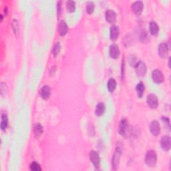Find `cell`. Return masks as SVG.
Returning a JSON list of instances; mask_svg holds the SVG:
<instances>
[{
  "label": "cell",
  "instance_id": "cell-23",
  "mask_svg": "<svg viewBox=\"0 0 171 171\" xmlns=\"http://www.w3.org/2000/svg\"><path fill=\"white\" fill-rule=\"evenodd\" d=\"M66 8L68 12H74L76 11V3L73 1H68L66 2Z\"/></svg>",
  "mask_w": 171,
  "mask_h": 171
},
{
  "label": "cell",
  "instance_id": "cell-30",
  "mask_svg": "<svg viewBox=\"0 0 171 171\" xmlns=\"http://www.w3.org/2000/svg\"><path fill=\"white\" fill-rule=\"evenodd\" d=\"M0 90H1V94L2 96H4L6 95V92L7 91V86L5 83H2L1 86H0Z\"/></svg>",
  "mask_w": 171,
  "mask_h": 171
},
{
  "label": "cell",
  "instance_id": "cell-8",
  "mask_svg": "<svg viewBox=\"0 0 171 171\" xmlns=\"http://www.w3.org/2000/svg\"><path fill=\"white\" fill-rule=\"evenodd\" d=\"M158 55L162 58H166L169 54V47L165 43H162L158 46Z\"/></svg>",
  "mask_w": 171,
  "mask_h": 171
},
{
  "label": "cell",
  "instance_id": "cell-3",
  "mask_svg": "<svg viewBox=\"0 0 171 171\" xmlns=\"http://www.w3.org/2000/svg\"><path fill=\"white\" fill-rule=\"evenodd\" d=\"M146 102L148 106L150 108H157L158 106V100L157 97L153 94L148 95L146 98Z\"/></svg>",
  "mask_w": 171,
  "mask_h": 171
},
{
  "label": "cell",
  "instance_id": "cell-26",
  "mask_svg": "<svg viewBox=\"0 0 171 171\" xmlns=\"http://www.w3.org/2000/svg\"><path fill=\"white\" fill-rule=\"evenodd\" d=\"M60 44L59 42L57 43L55 45L54 47L53 48V50H52V55L54 57H56L59 54V53L60 52Z\"/></svg>",
  "mask_w": 171,
  "mask_h": 171
},
{
  "label": "cell",
  "instance_id": "cell-13",
  "mask_svg": "<svg viewBox=\"0 0 171 171\" xmlns=\"http://www.w3.org/2000/svg\"><path fill=\"white\" fill-rule=\"evenodd\" d=\"M143 7H144L143 3L142 2H140V1L135 2L132 4V11H134V13H135L137 15H140L142 12Z\"/></svg>",
  "mask_w": 171,
  "mask_h": 171
},
{
  "label": "cell",
  "instance_id": "cell-28",
  "mask_svg": "<svg viewBox=\"0 0 171 171\" xmlns=\"http://www.w3.org/2000/svg\"><path fill=\"white\" fill-rule=\"evenodd\" d=\"M140 41L143 43H147L149 41V37L148 36V33L146 32H142V33L140 34Z\"/></svg>",
  "mask_w": 171,
  "mask_h": 171
},
{
  "label": "cell",
  "instance_id": "cell-25",
  "mask_svg": "<svg viewBox=\"0 0 171 171\" xmlns=\"http://www.w3.org/2000/svg\"><path fill=\"white\" fill-rule=\"evenodd\" d=\"M12 28L14 29V33L16 34V36H18L19 32H20V28H19V23L17 20H14L12 23Z\"/></svg>",
  "mask_w": 171,
  "mask_h": 171
},
{
  "label": "cell",
  "instance_id": "cell-4",
  "mask_svg": "<svg viewBox=\"0 0 171 171\" xmlns=\"http://www.w3.org/2000/svg\"><path fill=\"white\" fill-rule=\"evenodd\" d=\"M150 131L154 136H157L160 134L161 127L157 120H153L150 124Z\"/></svg>",
  "mask_w": 171,
  "mask_h": 171
},
{
  "label": "cell",
  "instance_id": "cell-6",
  "mask_svg": "<svg viewBox=\"0 0 171 171\" xmlns=\"http://www.w3.org/2000/svg\"><path fill=\"white\" fill-rule=\"evenodd\" d=\"M90 160L91 162L92 163L94 167L96 168H99L100 165V158L99 155L95 151L90 152Z\"/></svg>",
  "mask_w": 171,
  "mask_h": 171
},
{
  "label": "cell",
  "instance_id": "cell-2",
  "mask_svg": "<svg viewBox=\"0 0 171 171\" xmlns=\"http://www.w3.org/2000/svg\"><path fill=\"white\" fill-rule=\"evenodd\" d=\"M134 68H135L136 73L138 76L142 77L146 74V70H147L146 66L145 64L141 62V61H139V62L137 63V64L134 66Z\"/></svg>",
  "mask_w": 171,
  "mask_h": 171
},
{
  "label": "cell",
  "instance_id": "cell-9",
  "mask_svg": "<svg viewBox=\"0 0 171 171\" xmlns=\"http://www.w3.org/2000/svg\"><path fill=\"white\" fill-rule=\"evenodd\" d=\"M105 17L106 21L108 22L109 24H112L115 23L116 20V14L113 10H108L106 11L105 14Z\"/></svg>",
  "mask_w": 171,
  "mask_h": 171
},
{
  "label": "cell",
  "instance_id": "cell-24",
  "mask_svg": "<svg viewBox=\"0 0 171 171\" xmlns=\"http://www.w3.org/2000/svg\"><path fill=\"white\" fill-rule=\"evenodd\" d=\"M94 10V4L92 2H88L86 3V11L88 14L93 13Z\"/></svg>",
  "mask_w": 171,
  "mask_h": 171
},
{
  "label": "cell",
  "instance_id": "cell-29",
  "mask_svg": "<svg viewBox=\"0 0 171 171\" xmlns=\"http://www.w3.org/2000/svg\"><path fill=\"white\" fill-rule=\"evenodd\" d=\"M139 62V61L136 59L134 56H130L129 58V63H130V65L134 67L137 63Z\"/></svg>",
  "mask_w": 171,
  "mask_h": 171
},
{
  "label": "cell",
  "instance_id": "cell-5",
  "mask_svg": "<svg viewBox=\"0 0 171 171\" xmlns=\"http://www.w3.org/2000/svg\"><path fill=\"white\" fill-rule=\"evenodd\" d=\"M152 78L154 82L157 84H161L164 81V75L162 72L159 70H154L152 73Z\"/></svg>",
  "mask_w": 171,
  "mask_h": 171
},
{
  "label": "cell",
  "instance_id": "cell-18",
  "mask_svg": "<svg viewBox=\"0 0 171 171\" xmlns=\"http://www.w3.org/2000/svg\"><path fill=\"white\" fill-rule=\"evenodd\" d=\"M44 132V128L43 126L40 123H36L34 126L33 128V133L34 135L36 138H39L40 136L43 134Z\"/></svg>",
  "mask_w": 171,
  "mask_h": 171
},
{
  "label": "cell",
  "instance_id": "cell-10",
  "mask_svg": "<svg viewBox=\"0 0 171 171\" xmlns=\"http://www.w3.org/2000/svg\"><path fill=\"white\" fill-rule=\"evenodd\" d=\"M120 156H121V150L119 147H118L115 151V154H114L113 159H112V166L114 170H116L117 169L120 158Z\"/></svg>",
  "mask_w": 171,
  "mask_h": 171
},
{
  "label": "cell",
  "instance_id": "cell-21",
  "mask_svg": "<svg viewBox=\"0 0 171 171\" xmlns=\"http://www.w3.org/2000/svg\"><path fill=\"white\" fill-rule=\"evenodd\" d=\"M144 89L145 88H144V85L142 82H139L137 84V86H136V92H137L138 96L139 98L142 97L144 92Z\"/></svg>",
  "mask_w": 171,
  "mask_h": 171
},
{
  "label": "cell",
  "instance_id": "cell-17",
  "mask_svg": "<svg viewBox=\"0 0 171 171\" xmlns=\"http://www.w3.org/2000/svg\"><path fill=\"white\" fill-rule=\"evenodd\" d=\"M149 32L153 36H157L158 31L159 28L158 24L154 21H152L149 23Z\"/></svg>",
  "mask_w": 171,
  "mask_h": 171
},
{
  "label": "cell",
  "instance_id": "cell-22",
  "mask_svg": "<svg viewBox=\"0 0 171 171\" xmlns=\"http://www.w3.org/2000/svg\"><path fill=\"white\" fill-rule=\"evenodd\" d=\"M108 89L110 92H113L116 88V82L114 78H111L108 82Z\"/></svg>",
  "mask_w": 171,
  "mask_h": 171
},
{
  "label": "cell",
  "instance_id": "cell-20",
  "mask_svg": "<svg viewBox=\"0 0 171 171\" xmlns=\"http://www.w3.org/2000/svg\"><path fill=\"white\" fill-rule=\"evenodd\" d=\"M8 125V118L5 114H2L1 117V128L2 130H5Z\"/></svg>",
  "mask_w": 171,
  "mask_h": 171
},
{
  "label": "cell",
  "instance_id": "cell-31",
  "mask_svg": "<svg viewBox=\"0 0 171 171\" xmlns=\"http://www.w3.org/2000/svg\"><path fill=\"white\" fill-rule=\"evenodd\" d=\"M62 11V2H60L58 3V6H57V13H58V17L61 16Z\"/></svg>",
  "mask_w": 171,
  "mask_h": 171
},
{
  "label": "cell",
  "instance_id": "cell-1",
  "mask_svg": "<svg viewBox=\"0 0 171 171\" xmlns=\"http://www.w3.org/2000/svg\"><path fill=\"white\" fill-rule=\"evenodd\" d=\"M157 153L153 150H150L148 152L145 156V162L146 164L150 166L153 167L157 164Z\"/></svg>",
  "mask_w": 171,
  "mask_h": 171
},
{
  "label": "cell",
  "instance_id": "cell-19",
  "mask_svg": "<svg viewBox=\"0 0 171 171\" xmlns=\"http://www.w3.org/2000/svg\"><path fill=\"white\" fill-rule=\"evenodd\" d=\"M106 107L105 105L103 103H99L96 106V109H95V115L98 116H101L105 112Z\"/></svg>",
  "mask_w": 171,
  "mask_h": 171
},
{
  "label": "cell",
  "instance_id": "cell-7",
  "mask_svg": "<svg viewBox=\"0 0 171 171\" xmlns=\"http://www.w3.org/2000/svg\"><path fill=\"white\" fill-rule=\"evenodd\" d=\"M161 146L165 151L170 150L171 148V140L170 138L168 136H165L161 138Z\"/></svg>",
  "mask_w": 171,
  "mask_h": 171
},
{
  "label": "cell",
  "instance_id": "cell-27",
  "mask_svg": "<svg viewBox=\"0 0 171 171\" xmlns=\"http://www.w3.org/2000/svg\"><path fill=\"white\" fill-rule=\"evenodd\" d=\"M30 170H33V171H40L41 170V168L40 165L38 164V163L36 162H33L31 165H30Z\"/></svg>",
  "mask_w": 171,
  "mask_h": 171
},
{
  "label": "cell",
  "instance_id": "cell-11",
  "mask_svg": "<svg viewBox=\"0 0 171 171\" xmlns=\"http://www.w3.org/2000/svg\"><path fill=\"white\" fill-rule=\"evenodd\" d=\"M110 56L113 59H117L120 55V50L118 45L116 44L111 45L109 50Z\"/></svg>",
  "mask_w": 171,
  "mask_h": 171
},
{
  "label": "cell",
  "instance_id": "cell-16",
  "mask_svg": "<svg viewBox=\"0 0 171 171\" xmlns=\"http://www.w3.org/2000/svg\"><path fill=\"white\" fill-rule=\"evenodd\" d=\"M68 28L66 23L64 21H61L58 25V32L60 36H65L68 32Z\"/></svg>",
  "mask_w": 171,
  "mask_h": 171
},
{
  "label": "cell",
  "instance_id": "cell-12",
  "mask_svg": "<svg viewBox=\"0 0 171 171\" xmlns=\"http://www.w3.org/2000/svg\"><path fill=\"white\" fill-rule=\"evenodd\" d=\"M128 121L126 119H123L120 122L119 131L122 136H125L126 134V132L128 130Z\"/></svg>",
  "mask_w": 171,
  "mask_h": 171
},
{
  "label": "cell",
  "instance_id": "cell-15",
  "mask_svg": "<svg viewBox=\"0 0 171 171\" xmlns=\"http://www.w3.org/2000/svg\"><path fill=\"white\" fill-rule=\"evenodd\" d=\"M51 94L50 88L47 85L44 86L40 90V96L44 100H47Z\"/></svg>",
  "mask_w": 171,
  "mask_h": 171
},
{
  "label": "cell",
  "instance_id": "cell-14",
  "mask_svg": "<svg viewBox=\"0 0 171 171\" xmlns=\"http://www.w3.org/2000/svg\"><path fill=\"white\" fill-rule=\"evenodd\" d=\"M110 36L112 41H115L119 37V28L117 25H113L110 30Z\"/></svg>",
  "mask_w": 171,
  "mask_h": 171
}]
</instances>
